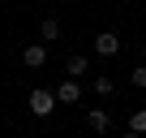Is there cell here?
<instances>
[{
    "instance_id": "5b68a950",
    "label": "cell",
    "mask_w": 146,
    "mask_h": 138,
    "mask_svg": "<svg viewBox=\"0 0 146 138\" xmlns=\"http://www.w3.org/2000/svg\"><path fill=\"white\" fill-rule=\"evenodd\" d=\"M64 74H69L73 82H78V78H86V74H90V60H86L82 52H73V56L64 60Z\"/></svg>"
},
{
    "instance_id": "30bf717a",
    "label": "cell",
    "mask_w": 146,
    "mask_h": 138,
    "mask_svg": "<svg viewBox=\"0 0 146 138\" xmlns=\"http://www.w3.org/2000/svg\"><path fill=\"white\" fill-rule=\"evenodd\" d=\"M129 82H133V86H137V91H146V60H142V65H137V69H133V74H129Z\"/></svg>"
},
{
    "instance_id": "8fae6325",
    "label": "cell",
    "mask_w": 146,
    "mask_h": 138,
    "mask_svg": "<svg viewBox=\"0 0 146 138\" xmlns=\"http://www.w3.org/2000/svg\"><path fill=\"white\" fill-rule=\"evenodd\" d=\"M142 60H146V43H142Z\"/></svg>"
},
{
    "instance_id": "8992f818",
    "label": "cell",
    "mask_w": 146,
    "mask_h": 138,
    "mask_svg": "<svg viewBox=\"0 0 146 138\" xmlns=\"http://www.w3.org/2000/svg\"><path fill=\"white\" fill-rule=\"evenodd\" d=\"M64 30H60V17H43L39 22V43H56Z\"/></svg>"
},
{
    "instance_id": "3957f363",
    "label": "cell",
    "mask_w": 146,
    "mask_h": 138,
    "mask_svg": "<svg viewBox=\"0 0 146 138\" xmlns=\"http://www.w3.org/2000/svg\"><path fill=\"white\" fill-rule=\"evenodd\" d=\"M22 65L26 69H43L47 65V43H26L22 48Z\"/></svg>"
},
{
    "instance_id": "7c38bea8",
    "label": "cell",
    "mask_w": 146,
    "mask_h": 138,
    "mask_svg": "<svg viewBox=\"0 0 146 138\" xmlns=\"http://www.w3.org/2000/svg\"><path fill=\"white\" fill-rule=\"evenodd\" d=\"M125 138H142V134H125Z\"/></svg>"
},
{
    "instance_id": "52a82bcc",
    "label": "cell",
    "mask_w": 146,
    "mask_h": 138,
    "mask_svg": "<svg viewBox=\"0 0 146 138\" xmlns=\"http://www.w3.org/2000/svg\"><path fill=\"white\" fill-rule=\"evenodd\" d=\"M56 99H60V104H78V99H82V86L73 82V78H64V82L56 86Z\"/></svg>"
},
{
    "instance_id": "6da1fadb",
    "label": "cell",
    "mask_w": 146,
    "mask_h": 138,
    "mask_svg": "<svg viewBox=\"0 0 146 138\" xmlns=\"http://www.w3.org/2000/svg\"><path fill=\"white\" fill-rule=\"evenodd\" d=\"M56 104H60V99H56V91H47V86H35V91L26 95V108H30L35 117H52Z\"/></svg>"
},
{
    "instance_id": "7a4b0ae2",
    "label": "cell",
    "mask_w": 146,
    "mask_h": 138,
    "mask_svg": "<svg viewBox=\"0 0 146 138\" xmlns=\"http://www.w3.org/2000/svg\"><path fill=\"white\" fill-rule=\"evenodd\" d=\"M116 52H120V30H99V35H95V56L108 60V56H116Z\"/></svg>"
},
{
    "instance_id": "ba28073f",
    "label": "cell",
    "mask_w": 146,
    "mask_h": 138,
    "mask_svg": "<svg viewBox=\"0 0 146 138\" xmlns=\"http://www.w3.org/2000/svg\"><path fill=\"white\" fill-rule=\"evenodd\" d=\"M95 95H99V99H108V95H116V78H108V74H99V78H95Z\"/></svg>"
},
{
    "instance_id": "9c48e42d",
    "label": "cell",
    "mask_w": 146,
    "mask_h": 138,
    "mask_svg": "<svg viewBox=\"0 0 146 138\" xmlns=\"http://www.w3.org/2000/svg\"><path fill=\"white\" fill-rule=\"evenodd\" d=\"M129 134H142V138H146V108H133V117H129Z\"/></svg>"
},
{
    "instance_id": "277c9868",
    "label": "cell",
    "mask_w": 146,
    "mask_h": 138,
    "mask_svg": "<svg viewBox=\"0 0 146 138\" xmlns=\"http://www.w3.org/2000/svg\"><path fill=\"white\" fill-rule=\"evenodd\" d=\"M86 125H90V129L103 138V134L112 129V117H108V108H90V112H86Z\"/></svg>"
}]
</instances>
